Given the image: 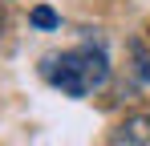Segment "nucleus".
Here are the masks:
<instances>
[{
	"label": "nucleus",
	"instance_id": "nucleus-3",
	"mask_svg": "<svg viewBox=\"0 0 150 146\" xmlns=\"http://www.w3.org/2000/svg\"><path fill=\"white\" fill-rule=\"evenodd\" d=\"M28 21L37 24V28H57V12H53V8H45V4H37V8L28 12Z\"/></svg>",
	"mask_w": 150,
	"mask_h": 146
},
{
	"label": "nucleus",
	"instance_id": "nucleus-2",
	"mask_svg": "<svg viewBox=\"0 0 150 146\" xmlns=\"http://www.w3.org/2000/svg\"><path fill=\"white\" fill-rule=\"evenodd\" d=\"M110 146H150V114H130L110 130Z\"/></svg>",
	"mask_w": 150,
	"mask_h": 146
},
{
	"label": "nucleus",
	"instance_id": "nucleus-1",
	"mask_svg": "<svg viewBox=\"0 0 150 146\" xmlns=\"http://www.w3.org/2000/svg\"><path fill=\"white\" fill-rule=\"evenodd\" d=\"M45 77H49L61 94L85 97V94H93L98 85H105V77H110V61H105L101 49L77 45V49H69V53L45 57Z\"/></svg>",
	"mask_w": 150,
	"mask_h": 146
},
{
	"label": "nucleus",
	"instance_id": "nucleus-4",
	"mask_svg": "<svg viewBox=\"0 0 150 146\" xmlns=\"http://www.w3.org/2000/svg\"><path fill=\"white\" fill-rule=\"evenodd\" d=\"M0 24H4V12H0Z\"/></svg>",
	"mask_w": 150,
	"mask_h": 146
}]
</instances>
